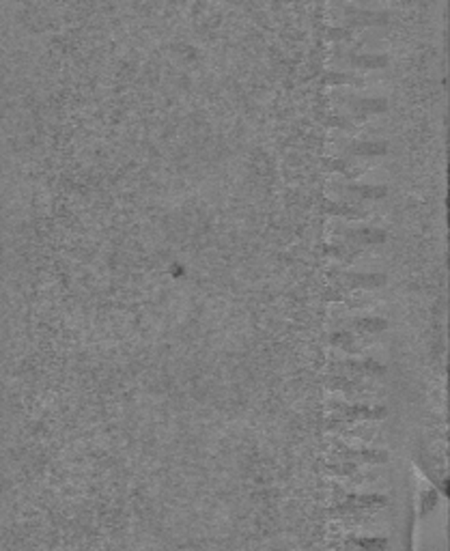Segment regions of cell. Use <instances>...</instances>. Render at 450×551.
<instances>
[{"instance_id": "obj_1", "label": "cell", "mask_w": 450, "mask_h": 551, "mask_svg": "<svg viewBox=\"0 0 450 551\" xmlns=\"http://www.w3.org/2000/svg\"><path fill=\"white\" fill-rule=\"evenodd\" d=\"M339 278L349 289H373L385 284L383 273H358V271H341Z\"/></svg>"}, {"instance_id": "obj_2", "label": "cell", "mask_w": 450, "mask_h": 551, "mask_svg": "<svg viewBox=\"0 0 450 551\" xmlns=\"http://www.w3.org/2000/svg\"><path fill=\"white\" fill-rule=\"evenodd\" d=\"M330 409L336 412H347V416H356V418H368V420H381L388 416L385 407H366V405H347V403H330Z\"/></svg>"}, {"instance_id": "obj_3", "label": "cell", "mask_w": 450, "mask_h": 551, "mask_svg": "<svg viewBox=\"0 0 450 551\" xmlns=\"http://www.w3.org/2000/svg\"><path fill=\"white\" fill-rule=\"evenodd\" d=\"M339 235L360 241V244H383L388 235L379 229H339Z\"/></svg>"}, {"instance_id": "obj_4", "label": "cell", "mask_w": 450, "mask_h": 551, "mask_svg": "<svg viewBox=\"0 0 450 551\" xmlns=\"http://www.w3.org/2000/svg\"><path fill=\"white\" fill-rule=\"evenodd\" d=\"M347 102L353 110H358L360 115H368V112H383L388 108V102L383 100V97H347Z\"/></svg>"}, {"instance_id": "obj_5", "label": "cell", "mask_w": 450, "mask_h": 551, "mask_svg": "<svg viewBox=\"0 0 450 551\" xmlns=\"http://www.w3.org/2000/svg\"><path fill=\"white\" fill-rule=\"evenodd\" d=\"M345 190L353 196H362V199H371V201H379L388 194V188L385 185H368V183H349L345 185Z\"/></svg>"}, {"instance_id": "obj_6", "label": "cell", "mask_w": 450, "mask_h": 551, "mask_svg": "<svg viewBox=\"0 0 450 551\" xmlns=\"http://www.w3.org/2000/svg\"><path fill=\"white\" fill-rule=\"evenodd\" d=\"M347 60L353 65V67L360 69H379L388 65V56H379V54H349Z\"/></svg>"}, {"instance_id": "obj_7", "label": "cell", "mask_w": 450, "mask_h": 551, "mask_svg": "<svg viewBox=\"0 0 450 551\" xmlns=\"http://www.w3.org/2000/svg\"><path fill=\"white\" fill-rule=\"evenodd\" d=\"M326 214H332V216H341V218H362L364 212L362 209H356L351 205H343V203H334V201H324L321 203Z\"/></svg>"}, {"instance_id": "obj_8", "label": "cell", "mask_w": 450, "mask_h": 551, "mask_svg": "<svg viewBox=\"0 0 450 551\" xmlns=\"http://www.w3.org/2000/svg\"><path fill=\"white\" fill-rule=\"evenodd\" d=\"M343 366L364 372V375H383L385 372V366L375 360H343Z\"/></svg>"}, {"instance_id": "obj_9", "label": "cell", "mask_w": 450, "mask_h": 551, "mask_svg": "<svg viewBox=\"0 0 450 551\" xmlns=\"http://www.w3.org/2000/svg\"><path fill=\"white\" fill-rule=\"evenodd\" d=\"M349 326H353L356 330H362V332H381V330L388 328V321L379 319V317H362V319H351Z\"/></svg>"}, {"instance_id": "obj_10", "label": "cell", "mask_w": 450, "mask_h": 551, "mask_svg": "<svg viewBox=\"0 0 450 551\" xmlns=\"http://www.w3.org/2000/svg\"><path fill=\"white\" fill-rule=\"evenodd\" d=\"M351 153L356 155H383L388 151V144L385 142H356L349 147Z\"/></svg>"}, {"instance_id": "obj_11", "label": "cell", "mask_w": 450, "mask_h": 551, "mask_svg": "<svg viewBox=\"0 0 450 551\" xmlns=\"http://www.w3.org/2000/svg\"><path fill=\"white\" fill-rule=\"evenodd\" d=\"M324 85H356V87H362L364 80L351 76V74H326L324 76Z\"/></svg>"}, {"instance_id": "obj_12", "label": "cell", "mask_w": 450, "mask_h": 551, "mask_svg": "<svg viewBox=\"0 0 450 551\" xmlns=\"http://www.w3.org/2000/svg\"><path fill=\"white\" fill-rule=\"evenodd\" d=\"M324 252L330 254V256H336V258H345V261H353V256H358L360 250H358V248L349 250V248H345V246H326Z\"/></svg>"}, {"instance_id": "obj_13", "label": "cell", "mask_w": 450, "mask_h": 551, "mask_svg": "<svg viewBox=\"0 0 450 551\" xmlns=\"http://www.w3.org/2000/svg\"><path fill=\"white\" fill-rule=\"evenodd\" d=\"M330 343L334 345V347H343V349H349V351H356V338H353L349 332H339V334H334L332 338H330Z\"/></svg>"}, {"instance_id": "obj_14", "label": "cell", "mask_w": 450, "mask_h": 551, "mask_svg": "<svg viewBox=\"0 0 450 551\" xmlns=\"http://www.w3.org/2000/svg\"><path fill=\"white\" fill-rule=\"evenodd\" d=\"M324 166L330 170V172H347L349 166L345 159H324Z\"/></svg>"}, {"instance_id": "obj_15", "label": "cell", "mask_w": 450, "mask_h": 551, "mask_svg": "<svg viewBox=\"0 0 450 551\" xmlns=\"http://www.w3.org/2000/svg\"><path fill=\"white\" fill-rule=\"evenodd\" d=\"M351 32L347 28H328V39L341 41V39H349Z\"/></svg>"}, {"instance_id": "obj_16", "label": "cell", "mask_w": 450, "mask_h": 551, "mask_svg": "<svg viewBox=\"0 0 450 551\" xmlns=\"http://www.w3.org/2000/svg\"><path fill=\"white\" fill-rule=\"evenodd\" d=\"M326 123H328V125H334V127H349L347 119H341V117H330Z\"/></svg>"}]
</instances>
